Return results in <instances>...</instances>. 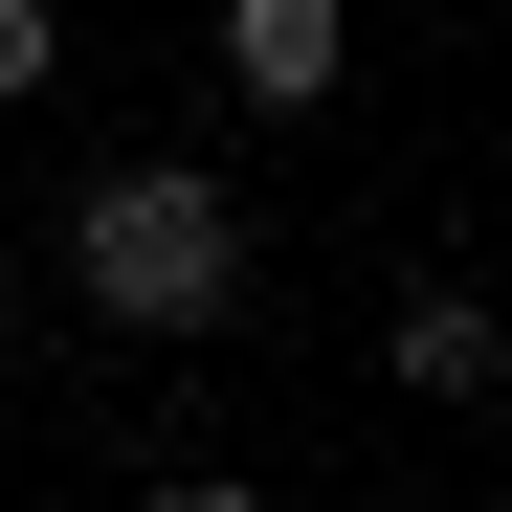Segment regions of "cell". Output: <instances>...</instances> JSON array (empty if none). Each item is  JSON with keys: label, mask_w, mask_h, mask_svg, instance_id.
<instances>
[{"label": "cell", "mask_w": 512, "mask_h": 512, "mask_svg": "<svg viewBox=\"0 0 512 512\" xmlns=\"http://www.w3.org/2000/svg\"><path fill=\"white\" fill-rule=\"evenodd\" d=\"M134 512H268V490H245V468H156Z\"/></svg>", "instance_id": "obj_5"}, {"label": "cell", "mask_w": 512, "mask_h": 512, "mask_svg": "<svg viewBox=\"0 0 512 512\" xmlns=\"http://www.w3.org/2000/svg\"><path fill=\"white\" fill-rule=\"evenodd\" d=\"M67 312L223 334L245 312V179H223V156H90V179H67Z\"/></svg>", "instance_id": "obj_1"}, {"label": "cell", "mask_w": 512, "mask_h": 512, "mask_svg": "<svg viewBox=\"0 0 512 512\" xmlns=\"http://www.w3.org/2000/svg\"><path fill=\"white\" fill-rule=\"evenodd\" d=\"M67 90V0H0V112H45Z\"/></svg>", "instance_id": "obj_4"}, {"label": "cell", "mask_w": 512, "mask_h": 512, "mask_svg": "<svg viewBox=\"0 0 512 512\" xmlns=\"http://www.w3.org/2000/svg\"><path fill=\"white\" fill-rule=\"evenodd\" d=\"M334 67H357V0H223V90L245 112H312Z\"/></svg>", "instance_id": "obj_3"}, {"label": "cell", "mask_w": 512, "mask_h": 512, "mask_svg": "<svg viewBox=\"0 0 512 512\" xmlns=\"http://www.w3.org/2000/svg\"><path fill=\"white\" fill-rule=\"evenodd\" d=\"M379 357H401V379H423V401H512V312H490V290H468V268H423V290H401V312H379Z\"/></svg>", "instance_id": "obj_2"}]
</instances>
